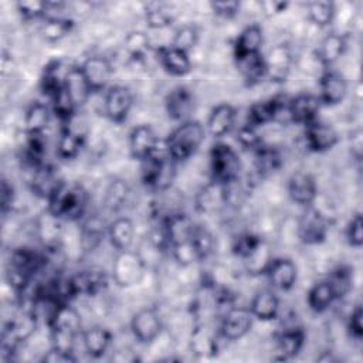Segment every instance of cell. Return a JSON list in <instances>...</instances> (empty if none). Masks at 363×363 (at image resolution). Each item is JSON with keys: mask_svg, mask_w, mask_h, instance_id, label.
Segmentation results:
<instances>
[{"mask_svg": "<svg viewBox=\"0 0 363 363\" xmlns=\"http://www.w3.org/2000/svg\"><path fill=\"white\" fill-rule=\"evenodd\" d=\"M47 325L51 346L68 354H75L77 339L81 337L82 333L79 312L69 302L60 303L48 316Z\"/></svg>", "mask_w": 363, "mask_h": 363, "instance_id": "obj_1", "label": "cell"}, {"mask_svg": "<svg viewBox=\"0 0 363 363\" xmlns=\"http://www.w3.org/2000/svg\"><path fill=\"white\" fill-rule=\"evenodd\" d=\"M47 208L68 223H78L86 214L89 193L78 182H61L45 200Z\"/></svg>", "mask_w": 363, "mask_h": 363, "instance_id": "obj_2", "label": "cell"}, {"mask_svg": "<svg viewBox=\"0 0 363 363\" xmlns=\"http://www.w3.org/2000/svg\"><path fill=\"white\" fill-rule=\"evenodd\" d=\"M206 135V128L200 121L189 119L179 123L166 136V139H163V142L170 157L176 163H182L190 159L200 149Z\"/></svg>", "mask_w": 363, "mask_h": 363, "instance_id": "obj_3", "label": "cell"}, {"mask_svg": "<svg viewBox=\"0 0 363 363\" xmlns=\"http://www.w3.org/2000/svg\"><path fill=\"white\" fill-rule=\"evenodd\" d=\"M140 163V177L146 189L155 193H163L172 187L177 173V163L170 157L163 140H160L153 155Z\"/></svg>", "mask_w": 363, "mask_h": 363, "instance_id": "obj_4", "label": "cell"}, {"mask_svg": "<svg viewBox=\"0 0 363 363\" xmlns=\"http://www.w3.org/2000/svg\"><path fill=\"white\" fill-rule=\"evenodd\" d=\"M208 167L211 182L230 186L240 180L242 163L234 147L223 140H217L211 145L208 152Z\"/></svg>", "mask_w": 363, "mask_h": 363, "instance_id": "obj_5", "label": "cell"}, {"mask_svg": "<svg viewBox=\"0 0 363 363\" xmlns=\"http://www.w3.org/2000/svg\"><path fill=\"white\" fill-rule=\"evenodd\" d=\"M146 261L139 251H116L111 268V278L121 288H132L142 282L146 271Z\"/></svg>", "mask_w": 363, "mask_h": 363, "instance_id": "obj_6", "label": "cell"}, {"mask_svg": "<svg viewBox=\"0 0 363 363\" xmlns=\"http://www.w3.org/2000/svg\"><path fill=\"white\" fill-rule=\"evenodd\" d=\"M330 218L315 203L303 207L296 221V237L305 245H318L325 242L330 230Z\"/></svg>", "mask_w": 363, "mask_h": 363, "instance_id": "obj_7", "label": "cell"}, {"mask_svg": "<svg viewBox=\"0 0 363 363\" xmlns=\"http://www.w3.org/2000/svg\"><path fill=\"white\" fill-rule=\"evenodd\" d=\"M288 98L272 96L254 102L247 111V125L258 129L259 126L272 122H286L288 118Z\"/></svg>", "mask_w": 363, "mask_h": 363, "instance_id": "obj_8", "label": "cell"}, {"mask_svg": "<svg viewBox=\"0 0 363 363\" xmlns=\"http://www.w3.org/2000/svg\"><path fill=\"white\" fill-rule=\"evenodd\" d=\"M265 61V78L272 84L281 85L286 82L295 64L292 48L288 43H278L272 45L264 55Z\"/></svg>", "mask_w": 363, "mask_h": 363, "instance_id": "obj_9", "label": "cell"}, {"mask_svg": "<svg viewBox=\"0 0 363 363\" xmlns=\"http://www.w3.org/2000/svg\"><path fill=\"white\" fill-rule=\"evenodd\" d=\"M254 316L248 308L233 305L220 318L218 335L224 342H235L247 336L251 330Z\"/></svg>", "mask_w": 363, "mask_h": 363, "instance_id": "obj_10", "label": "cell"}, {"mask_svg": "<svg viewBox=\"0 0 363 363\" xmlns=\"http://www.w3.org/2000/svg\"><path fill=\"white\" fill-rule=\"evenodd\" d=\"M130 332L140 345L153 343L163 332V320L156 308H142L130 319Z\"/></svg>", "mask_w": 363, "mask_h": 363, "instance_id": "obj_11", "label": "cell"}, {"mask_svg": "<svg viewBox=\"0 0 363 363\" xmlns=\"http://www.w3.org/2000/svg\"><path fill=\"white\" fill-rule=\"evenodd\" d=\"M64 220L47 207L43 208L35 218V235L45 250H58L64 240Z\"/></svg>", "mask_w": 363, "mask_h": 363, "instance_id": "obj_12", "label": "cell"}, {"mask_svg": "<svg viewBox=\"0 0 363 363\" xmlns=\"http://www.w3.org/2000/svg\"><path fill=\"white\" fill-rule=\"evenodd\" d=\"M104 113L113 123H123L133 106V95L125 85H111L104 94Z\"/></svg>", "mask_w": 363, "mask_h": 363, "instance_id": "obj_13", "label": "cell"}, {"mask_svg": "<svg viewBox=\"0 0 363 363\" xmlns=\"http://www.w3.org/2000/svg\"><path fill=\"white\" fill-rule=\"evenodd\" d=\"M303 140L308 150L313 153H325L339 143L340 135L333 125L316 119L305 126Z\"/></svg>", "mask_w": 363, "mask_h": 363, "instance_id": "obj_14", "label": "cell"}, {"mask_svg": "<svg viewBox=\"0 0 363 363\" xmlns=\"http://www.w3.org/2000/svg\"><path fill=\"white\" fill-rule=\"evenodd\" d=\"M79 67L92 94L106 91L111 86L109 82L113 75V67L106 57L91 55L85 58Z\"/></svg>", "mask_w": 363, "mask_h": 363, "instance_id": "obj_15", "label": "cell"}, {"mask_svg": "<svg viewBox=\"0 0 363 363\" xmlns=\"http://www.w3.org/2000/svg\"><path fill=\"white\" fill-rule=\"evenodd\" d=\"M68 285L72 298L95 296L108 286V275L101 268H88L68 278Z\"/></svg>", "mask_w": 363, "mask_h": 363, "instance_id": "obj_16", "label": "cell"}, {"mask_svg": "<svg viewBox=\"0 0 363 363\" xmlns=\"http://www.w3.org/2000/svg\"><path fill=\"white\" fill-rule=\"evenodd\" d=\"M164 109L167 116L174 122H186L193 119L191 115L196 111V98L190 88L184 85L174 86L164 98Z\"/></svg>", "mask_w": 363, "mask_h": 363, "instance_id": "obj_17", "label": "cell"}, {"mask_svg": "<svg viewBox=\"0 0 363 363\" xmlns=\"http://www.w3.org/2000/svg\"><path fill=\"white\" fill-rule=\"evenodd\" d=\"M322 102L315 94L302 92L288 99V115L289 123L295 125H309L313 121L319 119Z\"/></svg>", "mask_w": 363, "mask_h": 363, "instance_id": "obj_18", "label": "cell"}, {"mask_svg": "<svg viewBox=\"0 0 363 363\" xmlns=\"http://www.w3.org/2000/svg\"><path fill=\"white\" fill-rule=\"evenodd\" d=\"M349 91L347 79L343 74L333 69H325L319 75V94L322 105L335 106L343 102Z\"/></svg>", "mask_w": 363, "mask_h": 363, "instance_id": "obj_19", "label": "cell"}, {"mask_svg": "<svg viewBox=\"0 0 363 363\" xmlns=\"http://www.w3.org/2000/svg\"><path fill=\"white\" fill-rule=\"evenodd\" d=\"M159 143H160V139L157 138L155 129L147 123L138 125L132 128V130L129 132V138H128L129 153L138 162H143L147 157H150L153 152L157 149Z\"/></svg>", "mask_w": 363, "mask_h": 363, "instance_id": "obj_20", "label": "cell"}, {"mask_svg": "<svg viewBox=\"0 0 363 363\" xmlns=\"http://www.w3.org/2000/svg\"><path fill=\"white\" fill-rule=\"evenodd\" d=\"M286 191L289 199L301 207L312 206L318 200L316 180L308 172L292 173L286 183Z\"/></svg>", "mask_w": 363, "mask_h": 363, "instance_id": "obj_21", "label": "cell"}, {"mask_svg": "<svg viewBox=\"0 0 363 363\" xmlns=\"http://www.w3.org/2000/svg\"><path fill=\"white\" fill-rule=\"evenodd\" d=\"M221 336L206 323H196L190 332L189 349L197 357H213L220 350Z\"/></svg>", "mask_w": 363, "mask_h": 363, "instance_id": "obj_22", "label": "cell"}, {"mask_svg": "<svg viewBox=\"0 0 363 363\" xmlns=\"http://www.w3.org/2000/svg\"><path fill=\"white\" fill-rule=\"evenodd\" d=\"M305 345V330L301 326H286L275 337L274 360L286 362L299 354Z\"/></svg>", "mask_w": 363, "mask_h": 363, "instance_id": "obj_23", "label": "cell"}, {"mask_svg": "<svg viewBox=\"0 0 363 363\" xmlns=\"http://www.w3.org/2000/svg\"><path fill=\"white\" fill-rule=\"evenodd\" d=\"M74 64H69L65 60H51L48 61L41 72L40 88L41 92L51 101L61 89H64L67 75Z\"/></svg>", "mask_w": 363, "mask_h": 363, "instance_id": "obj_24", "label": "cell"}, {"mask_svg": "<svg viewBox=\"0 0 363 363\" xmlns=\"http://www.w3.org/2000/svg\"><path fill=\"white\" fill-rule=\"evenodd\" d=\"M265 277L271 286L278 291H291L298 281V267L288 257H274Z\"/></svg>", "mask_w": 363, "mask_h": 363, "instance_id": "obj_25", "label": "cell"}, {"mask_svg": "<svg viewBox=\"0 0 363 363\" xmlns=\"http://www.w3.org/2000/svg\"><path fill=\"white\" fill-rule=\"evenodd\" d=\"M240 259L242 261V267L248 275L261 277L265 275L271 261L274 259V254L269 242L259 235Z\"/></svg>", "mask_w": 363, "mask_h": 363, "instance_id": "obj_26", "label": "cell"}, {"mask_svg": "<svg viewBox=\"0 0 363 363\" xmlns=\"http://www.w3.org/2000/svg\"><path fill=\"white\" fill-rule=\"evenodd\" d=\"M155 54L157 55L160 67L172 77H186L191 72V58L190 54L169 45H162L155 48Z\"/></svg>", "mask_w": 363, "mask_h": 363, "instance_id": "obj_27", "label": "cell"}, {"mask_svg": "<svg viewBox=\"0 0 363 363\" xmlns=\"http://www.w3.org/2000/svg\"><path fill=\"white\" fill-rule=\"evenodd\" d=\"M235 119H237V109L233 105L218 104L208 113V118L204 125L206 132L207 135L220 140L233 130L235 125Z\"/></svg>", "mask_w": 363, "mask_h": 363, "instance_id": "obj_28", "label": "cell"}, {"mask_svg": "<svg viewBox=\"0 0 363 363\" xmlns=\"http://www.w3.org/2000/svg\"><path fill=\"white\" fill-rule=\"evenodd\" d=\"M230 203L228 186H221L214 182H210L196 194L194 207L197 213L208 214L220 210L221 207Z\"/></svg>", "mask_w": 363, "mask_h": 363, "instance_id": "obj_29", "label": "cell"}, {"mask_svg": "<svg viewBox=\"0 0 363 363\" xmlns=\"http://www.w3.org/2000/svg\"><path fill=\"white\" fill-rule=\"evenodd\" d=\"M347 48V37L337 31H329L315 50L316 57L323 69H330L345 54Z\"/></svg>", "mask_w": 363, "mask_h": 363, "instance_id": "obj_30", "label": "cell"}, {"mask_svg": "<svg viewBox=\"0 0 363 363\" xmlns=\"http://www.w3.org/2000/svg\"><path fill=\"white\" fill-rule=\"evenodd\" d=\"M180 16V10L174 4L169 3H145L143 18L149 30H163L170 27Z\"/></svg>", "mask_w": 363, "mask_h": 363, "instance_id": "obj_31", "label": "cell"}, {"mask_svg": "<svg viewBox=\"0 0 363 363\" xmlns=\"http://www.w3.org/2000/svg\"><path fill=\"white\" fill-rule=\"evenodd\" d=\"M262 45H264V30L261 24L251 23L240 31V34L234 41V45H233L234 60L245 55L262 52Z\"/></svg>", "mask_w": 363, "mask_h": 363, "instance_id": "obj_32", "label": "cell"}, {"mask_svg": "<svg viewBox=\"0 0 363 363\" xmlns=\"http://www.w3.org/2000/svg\"><path fill=\"white\" fill-rule=\"evenodd\" d=\"M81 342L85 353L92 359H99L105 356L112 345V333L109 329L94 325L86 329H82Z\"/></svg>", "mask_w": 363, "mask_h": 363, "instance_id": "obj_33", "label": "cell"}, {"mask_svg": "<svg viewBox=\"0 0 363 363\" xmlns=\"http://www.w3.org/2000/svg\"><path fill=\"white\" fill-rule=\"evenodd\" d=\"M254 319L261 322L275 320L279 315V298L274 289L258 291L248 306Z\"/></svg>", "mask_w": 363, "mask_h": 363, "instance_id": "obj_34", "label": "cell"}, {"mask_svg": "<svg viewBox=\"0 0 363 363\" xmlns=\"http://www.w3.org/2000/svg\"><path fill=\"white\" fill-rule=\"evenodd\" d=\"M52 112L47 104L40 101L33 102L24 112L23 129L26 135H38L44 133L50 125Z\"/></svg>", "mask_w": 363, "mask_h": 363, "instance_id": "obj_35", "label": "cell"}, {"mask_svg": "<svg viewBox=\"0 0 363 363\" xmlns=\"http://www.w3.org/2000/svg\"><path fill=\"white\" fill-rule=\"evenodd\" d=\"M106 234L116 251L129 250L135 240V224L129 217H118L109 223Z\"/></svg>", "mask_w": 363, "mask_h": 363, "instance_id": "obj_36", "label": "cell"}, {"mask_svg": "<svg viewBox=\"0 0 363 363\" xmlns=\"http://www.w3.org/2000/svg\"><path fill=\"white\" fill-rule=\"evenodd\" d=\"M85 133L62 126L55 146V153L61 160H74L78 157L81 149L85 145Z\"/></svg>", "mask_w": 363, "mask_h": 363, "instance_id": "obj_37", "label": "cell"}, {"mask_svg": "<svg viewBox=\"0 0 363 363\" xmlns=\"http://www.w3.org/2000/svg\"><path fill=\"white\" fill-rule=\"evenodd\" d=\"M235 65L247 86H254L265 78V61L262 52L235 58Z\"/></svg>", "mask_w": 363, "mask_h": 363, "instance_id": "obj_38", "label": "cell"}, {"mask_svg": "<svg viewBox=\"0 0 363 363\" xmlns=\"http://www.w3.org/2000/svg\"><path fill=\"white\" fill-rule=\"evenodd\" d=\"M64 88L78 109H81L88 102L89 96L92 95L89 85L81 71L79 64H74L72 68L69 69Z\"/></svg>", "mask_w": 363, "mask_h": 363, "instance_id": "obj_39", "label": "cell"}, {"mask_svg": "<svg viewBox=\"0 0 363 363\" xmlns=\"http://www.w3.org/2000/svg\"><path fill=\"white\" fill-rule=\"evenodd\" d=\"M123 48L126 55L135 62L143 61L149 52L155 51L149 34L143 30L129 31L123 38Z\"/></svg>", "mask_w": 363, "mask_h": 363, "instance_id": "obj_40", "label": "cell"}, {"mask_svg": "<svg viewBox=\"0 0 363 363\" xmlns=\"http://www.w3.org/2000/svg\"><path fill=\"white\" fill-rule=\"evenodd\" d=\"M252 153H254V169L259 177H265L277 172L282 166L281 152L274 146L264 143Z\"/></svg>", "mask_w": 363, "mask_h": 363, "instance_id": "obj_41", "label": "cell"}, {"mask_svg": "<svg viewBox=\"0 0 363 363\" xmlns=\"http://www.w3.org/2000/svg\"><path fill=\"white\" fill-rule=\"evenodd\" d=\"M336 296L329 285V282L326 279H322L316 284H313L308 294H306V303L308 308L313 312V313H323L325 311H328L335 302H336Z\"/></svg>", "mask_w": 363, "mask_h": 363, "instance_id": "obj_42", "label": "cell"}, {"mask_svg": "<svg viewBox=\"0 0 363 363\" xmlns=\"http://www.w3.org/2000/svg\"><path fill=\"white\" fill-rule=\"evenodd\" d=\"M325 279L329 282L337 301L346 298L353 291L354 275L353 269L347 265H337L328 274Z\"/></svg>", "mask_w": 363, "mask_h": 363, "instance_id": "obj_43", "label": "cell"}, {"mask_svg": "<svg viewBox=\"0 0 363 363\" xmlns=\"http://www.w3.org/2000/svg\"><path fill=\"white\" fill-rule=\"evenodd\" d=\"M75 27V21L71 17H60V18H47L43 20L40 33L45 43L55 44L65 38Z\"/></svg>", "mask_w": 363, "mask_h": 363, "instance_id": "obj_44", "label": "cell"}, {"mask_svg": "<svg viewBox=\"0 0 363 363\" xmlns=\"http://www.w3.org/2000/svg\"><path fill=\"white\" fill-rule=\"evenodd\" d=\"M336 4L333 1H309L306 4L309 21L320 28L332 26L336 18Z\"/></svg>", "mask_w": 363, "mask_h": 363, "instance_id": "obj_45", "label": "cell"}, {"mask_svg": "<svg viewBox=\"0 0 363 363\" xmlns=\"http://www.w3.org/2000/svg\"><path fill=\"white\" fill-rule=\"evenodd\" d=\"M129 196V187L122 179H112L104 193V206L109 211H118L123 207Z\"/></svg>", "mask_w": 363, "mask_h": 363, "instance_id": "obj_46", "label": "cell"}, {"mask_svg": "<svg viewBox=\"0 0 363 363\" xmlns=\"http://www.w3.org/2000/svg\"><path fill=\"white\" fill-rule=\"evenodd\" d=\"M50 104H51V106H50V108H51V112H52V115L57 116V119L60 121L61 126L65 125V123H68V122L77 115V112L79 111V109L75 106V104H74V101L71 99V96L68 95V92L65 91V88L61 89V91L50 101Z\"/></svg>", "mask_w": 363, "mask_h": 363, "instance_id": "obj_47", "label": "cell"}, {"mask_svg": "<svg viewBox=\"0 0 363 363\" xmlns=\"http://www.w3.org/2000/svg\"><path fill=\"white\" fill-rule=\"evenodd\" d=\"M199 38H200V31L197 26L193 23H184L174 30L172 45L190 54V51L196 48Z\"/></svg>", "mask_w": 363, "mask_h": 363, "instance_id": "obj_48", "label": "cell"}, {"mask_svg": "<svg viewBox=\"0 0 363 363\" xmlns=\"http://www.w3.org/2000/svg\"><path fill=\"white\" fill-rule=\"evenodd\" d=\"M191 242L196 248L199 261H204L208 257H211V254L216 250V240L213 237V234L204 228L203 225L196 224L193 235H191Z\"/></svg>", "mask_w": 363, "mask_h": 363, "instance_id": "obj_49", "label": "cell"}, {"mask_svg": "<svg viewBox=\"0 0 363 363\" xmlns=\"http://www.w3.org/2000/svg\"><path fill=\"white\" fill-rule=\"evenodd\" d=\"M16 9L21 20L24 21H34L43 20L45 16L47 1L40 0H30V1H18L16 3Z\"/></svg>", "mask_w": 363, "mask_h": 363, "instance_id": "obj_50", "label": "cell"}, {"mask_svg": "<svg viewBox=\"0 0 363 363\" xmlns=\"http://www.w3.org/2000/svg\"><path fill=\"white\" fill-rule=\"evenodd\" d=\"M346 242L353 248H360L363 245V217L362 213H354L345 228Z\"/></svg>", "mask_w": 363, "mask_h": 363, "instance_id": "obj_51", "label": "cell"}, {"mask_svg": "<svg viewBox=\"0 0 363 363\" xmlns=\"http://www.w3.org/2000/svg\"><path fill=\"white\" fill-rule=\"evenodd\" d=\"M170 252H172L173 259L180 267H190L199 261V257H197V252H196V248H194L191 240L172 245Z\"/></svg>", "mask_w": 363, "mask_h": 363, "instance_id": "obj_52", "label": "cell"}, {"mask_svg": "<svg viewBox=\"0 0 363 363\" xmlns=\"http://www.w3.org/2000/svg\"><path fill=\"white\" fill-rule=\"evenodd\" d=\"M237 142L244 147L248 149L251 152L257 150L259 146L264 145L262 138L259 136V133L257 132L255 128L244 123L238 128L237 130Z\"/></svg>", "mask_w": 363, "mask_h": 363, "instance_id": "obj_53", "label": "cell"}, {"mask_svg": "<svg viewBox=\"0 0 363 363\" xmlns=\"http://www.w3.org/2000/svg\"><path fill=\"white\" fill-rule=\"evenodd\" d=\"M346 329L352 339L362 340V337H363V309H362L360 303H357L349 313L347 320H346Z\"/></svg>", "mask_w": 363, "mask_h": 363, "instance_id": "obj_54", "label": "cell"}, {"mask_svg": "<svg viewBox=\"0 0 363 363\" xmlns=\"http://www.w3.org/2000/svg\"><path fill=\"white\" fill-rule=\"evenodd\" d=\"M210 9L214 16L225 20L234 18L241 9L240 1H211Z\"/></svg>", "mask_w": 363, "mask_h": 363, "instance_id": "obj_55", "label": "cell"}, {"mask_svg": "<svg viewBox=\"0 0 363 363\" xmlns=\"http://www.w3.org/2000/svg\"><path fill=\"white\" fill-rule=\"evenodd\" d=\"M14 200H16L14 186L9 180L3 179L1 186H0V207H1L3 216H6L11 210Z\"/></svg>", "mask_w": 363, "mask_h": 363, "instance_id": "obj_56", "label": "cell"}, {"mask_svg": "<svg viewBox=\"0 0 363 363\" xmlns=\"http://www.w3.org/2000/svg\"><path fill=\"white\" fill-rule=\"evenodd\" d=\"M259 11L264 14V17L267 18H274L279 14H282L284 11H286V9L289 7L288 1H278V0H264L258 3Z\"/></svg>", "mask_w": 363, "mask_h": 363, "instance_id": "obj_57", "label": "cell"}, {"mask_svg": "<svg viewBox=\"0 0 363 363\" xmlns=\"http://www.w3.org/2000/svg\"><path fill=\"white\" fill-rule=\"evenodd\" d=\"M349 150L352 157L360 163L363 157V130L362 128H356L350 132L349 136Z\"/></svg>", "mask_w": 363, "mask_h": 363, "instance_id": "obj_58", "label": "cell"}, {"mask_svg": "<svg viewBox=\"0 0 363 363\" xmlns=\"http://www.w3.org/2000/svg\"><path fill=\"white\" fill-rule=\"evenodd\" d=\"M75 360H77L75 354H68V353L61 352L52 346L41 357V362H47V363H69V362H75Z\"/></svg>", "mask_w": 363, "mask_h": 363, "instance_id": "obj_59", "label": "cell"}, {"mask_svg": "<svg viewBox=\"0 0 363 363\" xmlns=\"http://www.w3.org/2000/svg\"><path fill=\"white\" fill-rule=\"evenodd\" d=\"M111 360L119 362V363H133V362L139 360V356L130 347H122L112 353Z\"/></svg>", "mask_w": 363, "mask_h": 363, "instance_id": "obj_60", "label": "cell"}, {"mask_svg": "<svg viewBox=\"0 0 363 363\" xmlns=\"http://www.w3.org/2000/svg\"><path fill=\"white\" fill-rule=\"evenodd\" d=\"M316 360H318V362H322V363H328V362L333 363V362H337L339 359H337L332 352H323L320 356L316 357Z\"/></svg>", "mask_w": 363, "mask_h": 363, "instance_id": "obj_61", "label": "cell"}]
</instances>
